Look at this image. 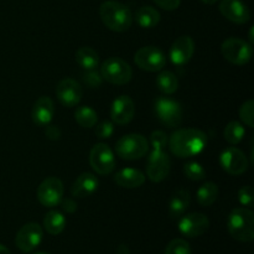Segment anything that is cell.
<instances>
[{
    "instance_id": "1",
    "label": "cell",
    "mask_w": 254,
    "mask_h": 254,
    "mask_svg": "<svg viewBox=\"0 0 254 254\" xmlns=\"http://www.w3.org/2000/svg\"><path fill=\"white\" fill-rule=\"evenodd\" d=\"M207 144L206 134L200 129L185 128L179 129L169 140L171 153L178 158H190L200 154Z\"/></svg>"
},
{
    "instance_id": "2",
    "label": "cell",
    "mask_w": 254,
    "mask_h": 254,
    "mask_svg": "<svg viewBox=\"0 0 254 254\" xmlns=\"http://www.w3.org/2000/svg\"><path fill=\"white\" fill-rule=\"evenodd\" d=\"M99 16L103 24L114 32H124L133 24V14L127 5L107 0L99 6Z\"/></svg>"
},
{
    "instance_id": "3",
    "label": "cell",
    "mask_w": 254,
    "mask_h": 254,
    "mask_svg": "<svg viewBox=\"0 0 254 254\" xmlns=\"http://www.w3.org/2000/svg\"><path fill=\"white\" fill-rule=\"evenodd\" d=\"M230 235L240 242H251L254 238V215L246 207L235 208L228 216Z\"/></svg>"
},
{
    "instance_id": "4",
    "label": "cell",
    "mask_w": 254,
    "mask_h": 254,
    "mask_svg": "<svg viewBox=\"0 0 254 254\" xmlns=\"http://www.w3.org/2000/svg\"><path fill=\"white\" fill-rule=\"evenodd\" d=\"M149 143L141 134H128L117 141L116 153L124 160H138L145 156Z\"/></svg>"
},
{
    "instance_id": "5",
    "label": "cell",
    "mask_w": 254,
    "mask_h": 254,
    "mask_svg": "<svg viewBox=\"0 0 254 254\" xmlns=\"http://www.w3.org/2000/svg\"><path fill=\"white\" fill-rule=\"evenodd\" d=\"M101 76L109 83L122 86L130 81L133 71L124 60L119 57H111L102 64Z\"/></svg>"
},
{
    "instance_id": "6",
    "label": "cell",
    "mask_w": 254,
    "mask_h": 254,
    "mask_svg": "<svg viewBox=\"0 0 254 254\" xmlns=\"http://www.w3.org/2000/svg\"><path fill=\"white\" fill-rule=\"evenodd\" d=\"M221 52L228 62L237 66L248 64L252 59V45L237 37H230L221 45Z\"/></svg>"
},
{
    "instance_id": "7",
    "label": "cell",
    "mask_w": 254,
    "mask_h": 254,
    "mask_svg": "<svg viewBox=\"0 0 254 254\" xmlns=\"http://www.w3.org/2000/svg\"><path fill=\"white\" fill-rule=\"evenodd\" d=\"M159 121L168 128H176L183 121V109L179 102L168 97H159L154 104Z\"/></svg>"
},
{
    "instance_id": "8",
    "label": "cell",
    "mask_w": 254,
    "mask_h": 254,
    "mask_svg": "<svg viewBox=\"0 0 254 254\" xmlns=\"http://www.w3.org/2000/svg\"><path fill=\"white\" fill-rule=\"evenodd\" d=\"M134 62L140 69L148 72H158L164 68L166 57L159 47L145 46L139 49L134 56Z\"/></svg>"
},
{
    "instance_id": "9",
    "label": "cell",
    "mask_w": 254,
    "mask_h": 254,
    "mask_svg": "<svg viewBox=\"0 0 254 254\" xmlns=\"http://www.w3.org/2000/svg\"><path fill=\"white\" fill-rule=\"evenodd\" d=\"M89 164L97 174L108 175L116 168V159H114L113 151L107 144H96L89 154Z\"/></svg>"
},
{
    "instance_id": "10",
    "label": "cell",
    "mask_w": 254,
    "mask_h": 254,
    "mask_svg": "<svg viewBox=\"0 0 254 254\" xmlns=\"http://www.w3.org/2000/svg\"><path fill=\"white\" fill-rule=\"evenodd\" d=\"M64 197V184L57 178H47L37 189V198L45 207L59 206Z\"/></svg>"
},
{
    "instance_id": "11",
    "label": "cell",
    "mask_w": 254,
    "mask_h": 254,
    "mask_svg": "<svg viewBox=\"0 0 254 254\" xmlns=\"http://www.w3.org/2000/svg\"><path fill=\"white\" fill-rule=\"evenodd\" d=\"M42 237H44V231L41 226L35 222H30L20 228L15 237V245L21 252H31L41 243Z\"/></svg>"
},
{
    "instance_id": "12",
    "label": "cell",
    "mask_w": 254,
    "mask_h": 254,
    "mask_svg": "<svg viewBox=\"0 0 254 254\" xmlns=\"http://www.w3.org/2000/svg\"><path fill=\"white\" fill-rule=\"evenodd\" d=\"M171 161L164 150H153L148 160L146 175L153 183H160L165 180L170 173Z\"/></svg>"
},
{
    "instance_id": "13",
    "label": "cell",
    "mask_w": 254,
    "mask_h": 254,
    "mask_svg": "<svg viewBox=\"0 0 254 254\" xmlns=\"http://www.w3.org/2000/svg\"><path fill=\"white\" fill-rule=\"evenodd\" d=\"M56 96L62 106L71 108V107H76L81 102L83 91H82L81 84L76 79L64 78L60 81L56 86Z\"/></svg>"
},
{
    "instance_id": "14",
    "label": "cell",
    "mask_w": 254,
    "mask_h": 254,
    "mask_svg": "<svg viewBox=\"0 0 254 254\" xmlns=\"http://www.w3.org/2000/svg\"><path fill=\"white\" fill-rule=\"evenodd\" d=\"M220 163L223 170L231 175H242L248 169L247 156L237 148H227L220 156Z\"/></svg>"
},
{
    "instance_id": "15",
    "label": "cell",
    "mask_w": 254,
    "mask_h": 254,
    "mask_svg": "<svg viewBox=\"0 0 254 254\" xmlns=\"http://www.w3.org/2000/svg\"><path fill=\"white\" fill-rule=\"evenodd\" d=\"M210 227V221L203 213H189L179 222V230L186 237H198L203 235Z\"/></svg>"
},
{
    "instance_id": "16",
    "label": "cell",
    "mask_w": 254,
    "mask_h": 254,
    "mask_svg": "<svg viewBox=\"0 0 254 254\" xmlns=\"http://www.w3.org/2000/svg\"><path fill=\"white\" fill-rule=\"evenodd\" d=\"M220 11L235 24H246L251 19V11L242 0H221Z\"/></svg>"
},
{
    "instance_id": "17",
    "label": "cell",
    "mask_w": 254,
    "mask_h": 254,
    "mask_svg": "<svg viewBox=\"0 0 254 254\" xmlns=\"http://www.w3.org/2000/svg\"><path fill=\"white\" fill-rule=\"evenodd\" d=\"M195 52V44L190 36H180L173 42L170 47V59L171 62L178 66L188 64L193 56Z\"/></svg>"
},
{
    "instance_id": "18",
    "label": "cell",
    "mask_w": 254,
    "mask_h": 254,
    "mask_svg": "<svg viewBox=\"0 0 254 254\" xmlns=\"http://www.w3.org/2000/svg\"><path fill=\"white\" fill-rule=\"evenodd\" d=\"M134 113H135V106L128 96H119L112 103L111 117L116 124L119 126L128 124L133 119Z\"/></svg>"
},
{
    "instance_id": "19",
    "label": "cell",
    "mask_w": 254,
    "mask_h": 254,
    "mask_svg": "<svg viewBox=\"0 0 254 254\" xmlns=\"http://www.w3.org/2000/svg\"><path fill=\"white\" fill-rule=\"evenodd\" d=\"M55 114L54 102L49 97H40L34 104L31 117L35 124L40 127H46L51 123Z\"/></svg>"
},
{
    "instance_id": "20",
    "label": "cell",
    "mask_w": 254,
    "mask_h": 254,
    "mask_svg": "<svg viewBox=\"0 0 254 254\" xmlns=\"http://www.w3.org/2000/svg\"><path fill=\"white\" fill-rule=\"evenodd\" d=\"M98 179L96 175L91 173H83L76 179L71 188L72 196L78 198L88 197V196L93 195L98 189Z\"/></svg>"
},
{
    "instance_id": "21",
    "label": "cell",
    "mask_w": 254,
    "mask_h": 254,
    "mask_svg": "<svg viewBox=\"0 0 254 254\" xmlns=\"http://www.w3.org/2000/svg\"><path fill=\"white\" fill-rule=\"evenodd\" d=\"M114 181L121 188L136 189L143 185L144 181H145V175L138 169L127 168L116 174Z\"/></svg>"
},
{
    "instance_id": "22",
    "label": "cell",
    "mask_w": 254,
    "mask_h": 254,
    "mask_svg": "<svg viewBox=\"0 0 254 254\" xmlns=\"http://www.w3.org/2000/svg\"><path fill=\"white\" fill-rule=\"evenodd\" d=\"M190 206V193L185 189H180L174 193L171 197L170 205H169V215L170 218L176 220L185 213Z\"/></svg>"
},
{
    "instance_id": "23",
    "label": "cell",
    "mask_w": 254,
    "mask_h": 254,
    "mask_svg": "<svg viewBox=\"0 0 254 254\" xmlns=\"http://www.w3.org/2000/svg\"><path fill=\"white\" fill-rule=\"evenodd\" d=\"M135 21L143 29H151L155 27L160 21V14L153 6H141L135 12Z\"/></svg>"
},
{
    "instance_id": "24",
    "label": "cell",
    "mask_w": 254,
    "mask_h": 254,
    "mask_svg": "<svg viewBox=\"0 0 254 254\" xmlns=\"http://www.w3.org/2000/svg\"><path fill=\"white\" fill-rule=\"evenodd\" d=\"M44 227L47 233L57 236L64 232V227H66V218L59 211H50L45 215Z\"/></svg>"
},
{
    "instance_id": "25",
    "label": "cell",
    "mask_w": 254,
    "mask_h": 254,
    "mask_svg": "<svg viewBox=\"0 0 254 254\" xmlns=\"http://www.w3.org/2000/svg\"><path fill=\"white\" fill-rule=\"evenodd\" d=\"M76 62L86 71L96 69L99 64L98 54L92 47H81L76 52Z\"/></svg>"
},
{
    "instance_id": "26",
    "label": "cell",
    "mask_w": 254,
    "mask_h": 254,
    "mask_svg": "<svg viewBox=\"0 0 254 254\" xmlns=\"http://www.w3.org/2000/svg\"><path fill=\"white\" fill-rule=\"evenodd\" d=\"M218 196V188L215 183H205L197 190V201L203 207L212 205Z\"/></svg>"
},
{
    "instance_id": "27",
    "label": "cell",
    "mask_w": 254,
    "mask_h": 254,
    "mask_svg": "<svg viewBox=\"0 0 254 254\" xmlns=\"http://www.w3.org/2000/svg\"><path fill=\"white\" fill-rule=\"evenodd\" d=\"M156 86L163 93L173 94L178 91L179 81L173 72L164 71L156 77Z\"/></svg>"
},
{
    "instance_id": "28",
    "label": "cell",
    "mask_w": 254,
    "mask_h": 254,
    "mask_svg": "<svg viewBox=\"0 0 254 254\" xmlns=\"http://www.w3.org/2000/svg\"><path fill=\"white\" fill-rule=\"evenodd\" d=\"M246 130L245 127L240 123V122H230L227 124V127L225 128L223 131V136H225L226 141L231 145H237L238 143L242 141V139L245 138Z\"/></svg>"
},
{
    "instance_id": "29",
    "label": "cell",
    "mask_w": 254,
    "mask_h": 254,
    "mask_svg": "<svg viewBox=\"0 0 254 254\" xmlns=\"http://www.w3.org/2000/svg\"><path fill=\"white\" fill-rule=\"evenodd\" d=\"M74 119H76L77 123L79 124L83 128H92V127L96 126L97 123V113L94 109H92L91 107H78L74 112Z\"/></svg>"
},
{
    "instance_id": "30",
    "label": "cell",
    "mask_w": 254,
    "mask_h": 254,
    "mask_svg": "<svg viewBox=\"0 0 254 254\" xmlns=\"http://www.w3.org/2000/svg\"><path fill=\"white\" fill-rule=\"evenodd\" d=\"M184 174L192 181H201L206 178V171L198 163H189L184 166Z\"/></svg>"
},
{
    "instance_id": "31",
    "label": "cell",
    "mask_w": 254,
    "mask_h": 254,
    "mask_svg": "<svg viewBox=\"0 0 254 254\" xmlns=\"http://www.w3.org/2000/svg\"><path fill=\"white\" fill-rule=\"evenodd\" d=\"M165 254H191V247L185 240L176 238L166 246Z\"/></svg>"
},
{
    "instance_id": "32",
    "label": "cell",
    "mask_w": 254,
    "mask_h": 254,
    "mask_svg": "<svg viewBox=\"0 0 254 254\" xmlns=\"http://www.w3.org/2000/svg\"><path fill=\"white\" fill-rule=\"evenodd\" d=\"M240 117L245 124L248 127L253 128L254 127V101L250 99V101L245 102L240 109Z\"/></svg>"
},
{
    "instance_id": "33",
    "label": "cell",
    "mask_w": 254,
    "mask_h": 254,
    "mask_svg": "<svg viewBox=\"0 0 254 254\" xmlns=\"http://www.w3.org/2000/svg\"><path fill=\"white\" fill-rule=\"evenodd\" d=\"M150 145L153 146V150H164L168 145V135L161 130L153 131L150 135Z\"/></svg>"
},
{
    "instance_id": "34",
    "label": "cell",
    "mask_w": 254,
    "mask_h": 254,
    "mask_svg": "<svg viewBox=\"0 0 254 254\" xmlns=\"http://www.w3.org/2000/svg\"><path fill=\"white\" fill-rule=\"evenodd\" d=\"M238 200H240L241 205L246 206V207H253L254 205V191L252 186H245L238 192Z\"/></svg>"
},
{
    "instance_id": "35",
    "label": "cell",
    "mask_w": 254,
    "mask_h": 254,
    "mask_svg": "<svg viewBox=\"0 0 254 254\" xmlns=\"http://www.w3.org/2000/svg\"><path fill=\"white\" fill-rule=\"evenodd\" d=\"M83 81L89 88H98V87H101L103 78H102L101 73H98L96 69H88L83 74Z\"/></svg>"
},
{
    "instance_id": "36",
    "label": "cell",
    "mask_w": 254,
    "mask_h": 254,
    "mask_svg": "<svg viewBox=\"0 0 254 254\" xmlns=\"http://www.w3.org/2000/svg\"><path fill=\"white\" fill-rule=\"evenodd\" d=\"M113 131H114L113 123L108 121H104L96 127L94 133H96V136L98 139H107V138H111Z\"/></svg>"
},
{
    "instance_id": "37",
    "label": "cell",
    "mask_w": 254,
    "mask_h": 254,
    "mask_svg": "<svg viewBox=\"0 0 254 254\" xmlns=\"http://www.w3.org/2000/svg\"><path fill=\"white\" fill-rule=\"evenodd\" d=\"M156 5L159 7L164 10H168V11H173V10H176L179 6H180L181 0H154Z\"/></svg>"
},
{
    "instance_id": "38",
    "label": "cell",
    "mask_w": 254,
    "mask_h": 254,
    "mask_svg": "<svg viewBox=\"0 0 254 254\" xmlns=\"http://www.w3.org/2000/svg\"><path fill=\"white\" fill-rule=\"evenodd\" d=\"M45 134H46L47 139H50V140H59L61 138V130L56 126H50V124H47Z\"/></svg>"
},
{
    "instance_id": "39",
    "label": "cell",
    "mask_w": 254,
    "mask_h": 254,
    "mask_svg": "<svg viewBox=\"0 0 254 254\" xmlns=\"http://www.w3.org/2000/svg\"><path fill=\"white\" fill-rule=\"evenodd\" d=\"M61 206H62V210L67 213H73L77 211V203L74 202L73 200L71 198H66V200H61Z\"/></svg>"
},
{
    "instance_id": "40",
    "label": "cell",
    "mask_w": 254,
    "mask_h": 254,
    "mask_svg": "<svg viewBox=\"0 0 254 254\" xmlns=\"http://www.w3.org/2000/svg\"><path fill=\"white\" fill-rule=\"evenodd\" d=\"M117 254H130L129 252V248L127 245H119L117 248Z\"/></svg>"
},
{
    "instance_id": "41",
    "label": "cell",
    "mask_w": 254,
    "mask_h": 254,
    "mask_svg": "<svg viewBox=\"0 0 254 254\" xmlns=\"http://www.w3.org/2000/svg\"><path fill=\"white\" fill-rule=\"evenodd\" d=\"M0 254H11V253H10V251L7 250V248L5 247V246L0 245Z\"/></svg>"
},
{
    "instance_id": "42",
    "label": "cell",
    "mask_w": 254,
    "mask_h": 254,
    "mask_svg": "<svg viewBox=\"0 0 254 254\" xmlns=\"http://www.w3.org/2000/svg\"><path fill=\"white\" fill-rule=\"evenodd\" d=\"M201 1L203 2V4H207V5H212L215 4V2H217L218 0H201Z\"/></svg>"
},
{
    "instance_id": "43",
    "label": "cell",
    "mask_w": 254,
    "mask_h": 254,
    "mask_svg": "<svg viewBox=\"0 0 254 254\" xmlns=\"http://www.w3.org/2000/svg\"><path fill=\"white\" fill-rule=\"evenodd\" d=\"M250 41H251V45H252L253 44V27L250 31Z\"/></svg>"
},
{
    "instance_id": "44",
    "label": "cell",
    "mask_w": 254,
    "mask_h": 254,
    "mask_svg": "<svg viewBox=\"0 0 254 254\" xmlns=\"http://www.w3.org/2000/svg\"><path fill=\"white\" fill-rule=\"evenodd\" d=\"M36 254H50V253H44V252H40V253H36Z\"/></svg>"
}]
</instances>
